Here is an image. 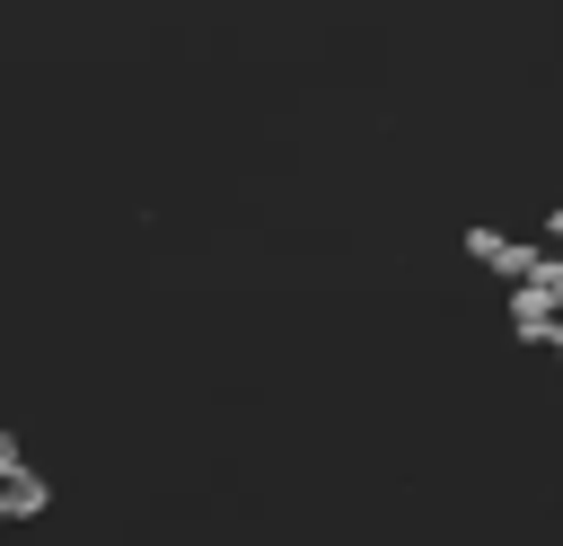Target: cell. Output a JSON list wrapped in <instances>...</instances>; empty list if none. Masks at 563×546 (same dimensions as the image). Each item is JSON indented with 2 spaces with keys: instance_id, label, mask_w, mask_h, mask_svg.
<instances>
[{
  "instance_id": "cell-1",
  "label": "cell",
  "mask_w": 563,
  "mask_h": 546,
  "mask_svg": "<svg viewBox=\"0 0 563 546\" xmlns=\"http://www.w3.org/2000/svg\"><path fill=\"white\" fill-rule=\"evenodd\" d=\"M466 255H475V264H493L510 291H528V282H537V264H545V247H528V238H501V229H466Z\"/></svg>"
},
{
  "instance_id": "cell-5",
  "label": "cell",
  "mask_w": 563,
  "mask_h": 546,
  "mask_svg": "<svg viewBox=\"0 0 563 546\" xmlns=\"http://www.w3.org/2000/svg\"><path fill=\"white\" fill-rule=\"evenodd\" d=\"M545 238H554V255H563V203H554V211H545Z\"/></svg>"
},
{
  "instance_id": "cell-2",
  "label": "cell",
  "mask_w": 563,
  "mask_h": 546,
  "mask_svg": "<svg viewBox=\"0 0 563 546\" xmlns=\"http://www.w3.org/2000/svg\"><path fill=\"white\" fill-rule=\"evenodd\" d=\"M510 335H519V343H545V352H554V335H563V308H554L545 291H510Z\"/></svg>"
},
{
  "instance_id": "cell-6",
  "label": "cell",
  "mask_w": 563,
  "mask_h": 546,
  "mask_svg": "<svg viewBox=\"0 0 563 546\" xmlns=\"http://www.w3.org/2000/svg\"><path fill=\"white\" fill-rule=\"evenodd\" d=\"M554 361H563V335H554Z\"/></svg>"
},
{
  "instance_id": "cell-4",
  "label": "cell",
  "mask_w": 563,
  "mask_h": 546,
  "mask_svg": "<svg viewBox=\"0 0 563 546\" xmlns=\"http://www.w3.org/2000/svg\"><path fill=\"white\" fill-rule=\"evenodd\" d=\"M18 467H26V458H18V432H0V484H9Z\"/></svg>"
},
{
  "instance_id": "cell-7",
  "label": "cell",
  "mask_w": 563,
  "mask_h": 546,
  "mask_svg": "<svg viewBox=\"0 0 563 546\" xmlns=\"http://www.w3.org/2000/svg\"><path fill=\"white\" fill-rule=\"evenodd\" d=\"M0 528H9V511H0Z\"/></svg>"
},
{
  "instance_id": "cell-3",
  "label": "cell",
  "mask_w": 563,
  "mask_h": 546,
  "mask_svg": "<svg viewBox=\"0 0 563 546\" xmlns=\"http://www.w3.org/2000/svg\"><path fill=\"white\" fill-rule=\"evenodd\" d=\"M0 511H9V520H44V511H53V484H44L35 467H18V476L0 484Z\"/></svg>"
}]
</instances>
